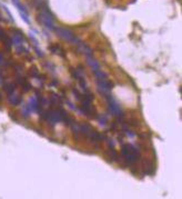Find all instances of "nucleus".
<instances>
[{
    "mask_svg": "<svg viewBox=\"0 0 182 199\" xmlns=\"http://www.w3.org/2000/svg\"><path fill=\"white\" fill-rule=\"evenodd\" d=\"M122 156H123L124 161L129 165H133L139 160V150L138 148L133 145L126 144L122 146Z\"/></svg>",
    "mask_w": 182,
    "mask_h": 199,
    "instance_id": "obj_1",
    "label": "nucleus"
},
{
    "mask_svg": "<svg viewBox=\"0 0 182 199\" xmlns=\"http://www.w3.org/2000/svg\"><path fill=\"white\" fill-rule=\"evenodd\" d=\"M39 21L41 22L44 27L49 29V30H55L56 25H55V18H53L52 14L50 12V10L48 8L42 9L41 12L39 14L38 17Z\"/></svg>",
    "mask_w": 182,
    "mask_h": 199,
    "instance_id": "obj_2",
    "label": "nucleus"
},
{
    "mask_svg": "<svg viewBox=\"0 0 182 199\" xmlns=\"http://www.w3.org/2000/svg\"><path fill=\"white\" fill-rule=\"evenodd\" d=\"M79 126H80V133H83L88 138H90L91 141H93V142H99V141H101L102 139L105 138L103 136L100 135L97 130H94L93 128L91 127L89 124H81Z\"/></svg>",
    "mask_w": 182,
    "mask_h": 199,
    "instance_id": "obj_3",
    "label": "nucleus"
},
{
    "mask_svg": "<svg viewBox=\"0 0 182 199\" xmlns=\"http://www.w3.org/2000/svg\"><path fill=\"white\" fill-rule=\"evenodd\" d=\"M97 85H98V90L102 96H105V99H110L112 97L111 90H112V83L105 78H97Z\"/></svg>",
    "mask_w": 182,
    "mask_h": 199,
    "instance_id": "obj_4",
    "label": "nucleus"
},
{
    "mask_svg": "<svg viewBox=\"0 0 182 199\" xmlns=\"http://www.w3.org/2000/svg\"><path fill=\"white\" fill-rule=\"evenodd\" d=\"M55 30H56V32L58 33L59 37H61V38L67 40V41L71 42V44H76V46H79V44H81L80 39L78 38L75 33L72 32L70 29H68V28H61V27L57 28L56 27Z\"/></svg>",
    "mask_w": 182,
    "mask_h": 199,
    "instance_id": "obj_5",
    "label": "nucleus"
},
{
    "mask_svg": "<svg viewBox=\"0 0 182 199\" xmlns=\"http://www.w3.org/2000/svg\"><path fill=\"white\" fill-rule=\"evenodd\" d=\"M108 108H109V111L113 113L116 117H118L119 119H121L123 117V111H122L121 107L119 106V104H117L116 100L113 99V97L108 99Z\"/></svg>",
    "mask_w": 182,
    "mask_h": 199,
    "instance_id": "obj_6",
    "label": "nucleus"
},
{
    "mask_svg": "<svg viewBox=\"0 0 182 199\" xmlns=\"http://www.w3.org/2000/svg\"><path fill=\"white\" fill-rule=\"evenodd\" d=\"M28 107H29V109H30V111H32V112H37V111L39 110V100L38 98H30V100H29V102H28Z\"/></svg>",
    "mask_w": 182,
    "mask_h": 199,
    "instance_id": "obj_7",
    "label": "nucleus"
},
{
    "mask_svg": "<svg viewBox=\"0 0 182 199\" xmlns=\"http://www.w3.org/2000/svg\"><path fill=\"white\" fill-rule=\"evenodd\" d=\"M86 59H87V62H88L89 66L92 68V70L94 69H99L100 66L98 64V61L93 58V55H86Z\"/></svg>",
    "mask_w": 182,
    "mask_h": 199,
    "instance_id": "obj_8",
    "label": "nucleus"
},
{
    "mask_svg": "<svg viewBox=\"0 0 182 199\" xmlns=\"http://www.w3.org/2000/svg\"><path fill=\"white\" fill-rule=\"evenodd\" d=\"M8 100H9V102H10L11 105H14V106H17V105H19L20 102H21V97H20L19 95H17L16 92H12V94H9L8 95Z\"/></svg>",
    "mask_w": 182,
    "mask_h": 199,
    "instance_id": "obj_9",
    "label": "nucleus"
},
{
    "mask_svg": "<svg viewBox=\"0 0 182 199\" xmlns=\"http://www.w3.org/2000/svg\"><path fill=\"white\" fill-rule=\"evenodd\" d=\"M3 90H5L8 95L12 94V92L16 91V85H14V83H6L5 86H3Z\"/></svg>",
    "mask_w": 182,
    "mask_h": 199,
    "instance_id": "obj_10",
    "label": "nucleus"
},
{
    "mask_svg": "<svg viewBox=\"0 0 182 199\" xmlns=\"http://www.w3.org/2000/svg\"><path fill=\"white\" fill-rule=\"evenodd\" d=\"M21 112H22V116L25 117V118H28V117L30 116V109H29V107H28V105H25L23 107H22L21 109Z\"/></svg>",
    "mask_w": 182,
    "mask_h": 199,
    "instance_id": "obj_11",
    "label": "nucleus"
},
{
    "mask_svg": "<svg viewBox=\"0 0 182 199\" xmlns=\"http://www.w3.org/2000/svg\"><path fill=\"white\" fill-rule=\"evenodd\" d=\"M98 120H99V124L101 125V126H105L107 125V117L103 116V115H101V116L98 117Z\"/></svg>",
    "mask_w": 182,
    "mask_h": 199,
    "instance_id": "obj_12",
    "label": "nucleus"
},
{
    "mask_svg": "<svg viewBox=\"0 0 182 199\" xmlns=\"http://www.w3.org/2000/svg\"><path fill=\"white\" fill-rule=\"evenodd\" d=\"M50 50L55 53H60V47H59L58 44H55V46H51L50 47Z\"/></svg>",
    "mask_w": 182,
    "mask_h": 199,
    "instance_id": "obj_13",
    "label": "nucleus"
},
{
    "mask_svg": "<svg viewBox=\"0 0 182 199\" xmlns=\"http://www.w3.org/2000/svg\"><path fill=\"white\" fill-rule=\"evenodd\" d=\"M3 64V55L2 53H0V66Z\"/></svg>",
    "mask_w": 182,
    "mask_h": 199,
    "instance_id": "obj_14",
    "label": "nucleus"
},
{
    "mask_svg": "<svg viewBox=\"0 0 182 199\" xmlns=\"http://www.w3.org/2000/svg\"><path fill=\"white\" fill-rule=\"evenodd\" d=\"M3 80H5V79H3V77L1 75H0V85H2L3 83Z\"/></svg>",
    "mask_w": 182,
    "mask_h": 199,
    "instance_id": "obj_15",
    "label": "nucleus"
},
{
    "mask_svg": "<svg viewBox=\"0 0 182 199\" xmlns=\"http://www.w3.org/2000/svg\"><path fill=\"white\" fill-rule=\"evenodd\" d=\"M0 100H1V94H0Z\"/></svg>",
    "mask_w": 182,
    "mask_h": 199,
    "instance_id": "obj_16",
    "label": "nucleus"
}]
</instances>
